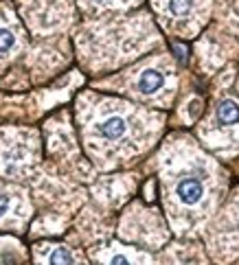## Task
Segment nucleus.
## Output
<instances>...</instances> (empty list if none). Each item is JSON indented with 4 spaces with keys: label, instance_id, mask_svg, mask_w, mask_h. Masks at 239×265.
<instances>
[{
    "label": "nucleus",
    "instance_id": "obj_1",
    "mask_svg": "<svg viewBox=\"0 0 239 265\" xmlns=\"http://www.w3.org/2000/svg\"><path fill=\"white\" fill-rule=\"evenodd\" d=\"M173 195H175V200H178L182 206L198 208L202 202H204V197H206V182H204V178H200L198 171L185 173V176L175 182Z\"/></svg>",
    "mask_w": 239,
    "mask_h": 265
},
{
    "label": "nucleus",
    "instance_id": "obj_6",
    "mask_svg": "<svg viewBox=\"0 0 239 265\" xmlns=\"http://www.w3.org/2000/svg\"><path fill=\"white\" fill-rule=\"evenodd\" d=\"M48 265H73V254L66 248H55L48 254Z\"/></svg>",
    "mask_w": 239,
    "mask_h": 265
},
{
    "label": "nucleus",
    "instance_id": "obj_9",
    "mask_svg": "<svg viewBox=\"0 0 239 265\" xmlns=\"http://www.w3.org/2000/svg\"><path fill=\"white\" fill-rule=\"evenodd\" d=\"M9 211V197H5V195H0V217Z\"/></svg>",
    "mask_w": 239,
    "mask_h": 265
},
{
    "label": "nucleus",
    "instance_id": "obj_3",
    "mask_svg": "<svg viewBox=\"0 0 239 265\" xmlns=\"http://www.w3.org/2000/svg\"><path fill=\"white\" fill-rule=\"evenodd\" d=\"M165 83V77L160 71H156V68H150V71H143V75L138 77V90L143 94H156L160 88H163Z\"/></svg>",
    "mask_w": 239,
    "mask_h": 265
},
{
    "label": "nucleus",
    "instance_id": "obj_8",
    "mask_svg": "<svg viewBox=\"0 0 239 265\" xmlns=\"http://www.w3.org/2000/svg\"><path fill=\"white\" fill-rule=\"evenodd\" d=\"M108 265H132V263H130L128 256H123V254H114V256L110 259Z\"/></svg>",
    "mask_w": 239,
    "mask_h": 265
},
{
    "label": "nucleus",
    "instance_id": "obj_10",
    "mask_svg": "<svg viewBox=\"0 0 239 265\" xmlns=\"http://www.w3.org/2000/svg\"><path fill=\"white\" fill-rule=\"evenodd\" d=\"M97 3H108V0H97Z\"/></svg>",
    "mask_w": 239,
    "mask_h": 265
},
{
    "label": "nucleus",
    "instance_id": "obj_5",
    "mask_svg": "<svg viewBox=\"0 0 239 265\" xmlns=\"http://www.w3.org/2000/svg\"><path fill=\"white\" fill-rule=\"evenodd\" d=\"M167 9H169V13L175 18H187L189 13L193 11V0H169V3H167Z\"/></svg>",
    "mask_w": 239,
    "mask_h": 265
},
{
    "label": "nucleus",
    "instance_id": "obj_7",
    "mask_svg": "<svg viewBox=\"0 0 239 265\" xmlns=\"http://www.w3.org/2000/svg\"><path fill=\"white\" fill-rule=\"evenodd\" d=\"M13 44H16V36H13V31L0 26V55L9 53L13 48Z\"/></svg>",
    "mask_w": 239,
    "mask_h": 265
},
{
    "label": "nucleus",
    "instance_id": "obj_4",
    "mask_svg": "<svg viewBox=\"0 0 239 265\" xmlns=\"http://www.w3.org/2000/svg\"><path fill=\"white\" fill-rule=\"evenodd\" d=\"M217 118H220L224 125H237L239 123V106L230 99L220 101V106H217Z\"/></svg>",
    "mask_w": 239,
    "mask_h": 265
},
{
    "label": "nucleus",
    "instance_id": "obj_2",
    "mask_svg": "<svg viewBox=\"0 0 239 265\" xmlns=\"http://www.w3.org/2000/svg\"><path fill=\"white\" fill-rule=\"evenodd\" d=\"M97 134L105 141H121L128 134V121L118 114H110L97 123Z\"/></svg>",
    "mask_w": 239,
    "mask_h": 265
}]
</instances>
